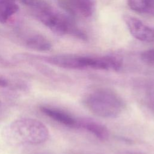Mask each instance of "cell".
Here are the masks:
<instances>
[{"label":"cell","mask_w":154,"mask_h":154,"mask_svg":"<svg viewBox=\"0 0 154 154\" xmlns=\"http://www.w3.org/2000/svg\"><path fill=\"white\" fill-rule=\"evenodd\" d=\"M34 17L58 35L70 34L78 38L86 40L87 37L68 16L54 8L46 0H19Z\"/></svg>","instance_id":"6da1fadb"},{"label":"cell","mask_w":154,"mask_h":154,"mask_svg":"<svg viewBox=\"0 0 154 154\" xmlns=\"http://www.w3.org/2000/svg\"><path fill=\"white\" fill-rule=\"evenodd\" d=\"M2 136L5 142L12 146L38 145L48 140L49 132L41 121L22 118L5 126L2 131Z\"/></svg>","instance_id":"7a4b0ae2"},{"label":"cell","mask_w":154,"mask_h":154,"mask_svg":"<svg viewBox=\"0 0 154 154\" xmlns=\"http://www.w3.org/2000/svg\"><path fill=\"white\" fill-rule=\"evenodd\" d=\"M86 107L94 115L102 118H115L123 110L125 103L122 98L109 89H97L84 99Z\"/></svg>","instance_id":"3957f363"},{"label":"cell","mask_w":154,"mask_h":154,"mask_svg":"<svg viewBox=\"0 0 154 154\" xmlns=\"http://www.w3.org/2000/svg\"><path fill=\"white\" fill-rule=\"evenodd\" d=\"M49 64L67 69H83L91 67L92 57L74 54H57L49 56H32Z\"/></svg>","instance_id":"277c9868"},{"label":"cell","mask_w":154,"mask_h":154,"mask_svg":"<svg viewBox=\"0 0 154 154\" xmlns=\"http://www.w3.org/2000/svg\"><path fill=\"white\" fill-rule=\"evenodd\" d=\"M60 7L69 14L81 18L93 15L96 7L94 0H58Z\"/></svg>","instance_id":"5b68a950"},{"label":"cell","mask_w":154,"mask_h":154,"mask_svg":"<svg viewBox=\"0 0 154 154\" xmlns=\"http://www.w3.org/2000/svg\"><path fill=\"white\" fill-rule=\"evenodd\" d=\"M124 20L129 31L134 38L144 42H154V27L130 16H125Z\"/></svg>","instance_id":"8992f818"},{"label":"cell","mask_w":154,"mask_h":154,"mask_svg":"<svg viewBox=\"0 0 154 154\" xmlns=\"http://www.w3.org/2000/svg\"><path fill=\"white\" fill-rule=\"evenodd\" d=\"M40 111L52 120L67 127L76 128L77 119L66 111L49 105H40Z\"/></svg>","instance_id":"52a82bcc"},{"label":"cell","mask_w":154,"mask_h":154,"mask_svg":"<svg viewBox=\"0 0 154 154\" xmlns=\"http://www.w3.org/2000/svg\"><path fill=\"white\" fill-rule=\"evenodd\" d=\"M77 127L86 130L102 141L108 140L109 136V131L106 127L91 119L83 118L77 119Z\"/></svg>","instance_id":"ba28073f"},{"label":"cell","mask_w":154,"mask_h":154,"mask_svg":"<svg viewBox=\"0 0 154 154\" xmlns=\"http://www.w3.org/2000/svg\"><path fill=\"white\" fill-rule=\"evenodd\" d=\"M25 45L28 48L40 52L49 51L52 48L49 40L40 34H34L28 36L25 40Z\"/></svg>","instance_id":"9c48e42d"},{"label":"cell","mask_w":154,"mask_h":154,"mask_svg":"<svg viewBox=\"0 0 154 154\" xmlns=\"http://www.w3.org/2000/svg\"><path fill=\"white\" fill-rule=\"evenodd\" d=\"M17 0H0V23H5L19 10Z\"/></svg>","instance_id":"30bf717a"},{"label":"cell","mask_w":154,"mask_h":154,"mask_svg":"<svg viewBox=\"0 0 154 154\" xmlns=\"http://www.w3.org/2000/svg\"><path fill=\"white\" fill-rule=\"evenodd\" d=\"M129 7L135 12L154 15V0H127Z\"/></svg>","instance_id":"8fae6325"},{"label":"cell","mask_w":154,"mask_h":154,"mask_svg":"<svg viewBox=\"0 0 154 154\" xmlns=\"http://www.w3.org/2000/svg\"><path fill=\"white\" fill-rule=\"evenodd\" d=\"M141 58L144 62L154 65V49L143 52L141 54Z\"/></svg>","instance_id":"7c38bea8"},{"label":"cell","mask_w":154,"mask_h":154,"mask_svg":"<svg viewBox=\"0 0 154 154\" xmlns=\"http://www.w3.org/2000/svg\"><path fill=\"white\" fill-rule=\"evenodd\" d=\"M146 103L149 108L154 112V90L150 91L146 95Z\"/></svg>","instance_id":"4fadbf2b"},{"label":"cell","mask_w":154,"mask_h":154,"mask_svg":"<svg viewBox=\"0 0 154 154\" xmlns=\"http://www.w3.org/2000/svg\"><path fill=\"white\" fill-rule=\"evenodd\" d=\"M9 85V82L5 78L0 76V87H7Z\"/></svg>","instance_id":"5bb4252c"},{"label":"cell","mask_w":154,"mask_h":154,"mask_svg":"<svg viewBox=\"0 0 154 154\" xmlns=\"http://www.w3.org/2000/svg\"><path fill=\"white\" fill-rule=\"evenodd\" d=\"M2 114H3V106H2V103L0 101V119L2 116Z\"/></svg>","instance_id":"9a60e30c"},{"label":"cell","mask_w":154,"mask_h":154,"mask_svg":"<svg viewBox=\"0 0 154 154\" xmlns=\"http://www.w3.org/2000/svg\"><path fill=\"white\" fill-rule=\"evenodd\" d=\"M35 154H49V153H46V152H38V153H35Z\"/></svg>","instance_id":"2e32d148"}]
</instances>
